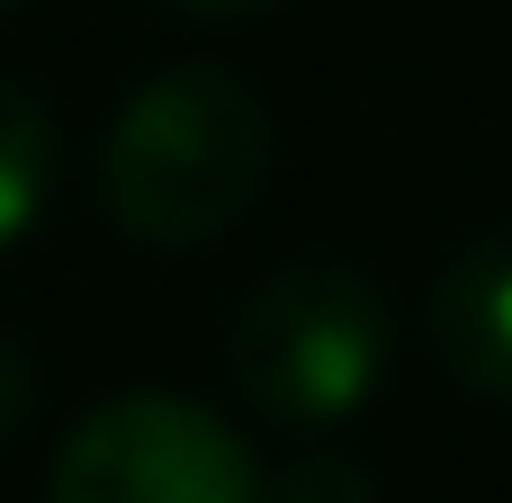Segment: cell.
<instances>
[{
  "label": "cell",
  "instance_id": "7",
  "mask_svg": "<svg viewBox=\"0 0 512 503\" xmlns=\"http://www.w3.org/2000/svg\"><path fill=\"white\" fill-rule=\"evenodd\" d=\"M27 405H36V369H27V351L0 333V441L27 423Z\"/></svg>",
  "mask_w": 512,
  "mask_h": 503
},
{
  "label": "cell",
  "instance_id": "2",
  "mask_svg": "<svg viewBox=\"0 0 512 503\" xmlns=\"http://www.w3.org/2000/svg\"><path fill=\"white\" fill-rule=\"evenodd\" d=\"M396 360L387 288L351 261H288L270 270L225 324V378L270 432H342Z\"/></svg>",
  "mask_w": 512,
  "mask_h": 503
},
{
  "label": "cell",
  "instance_id": "9",
  "mask_svg": "<svg viewBox=\"0 0 512 503\" xmlns=\"http://www.w3.org/2000/svg\"><path fill=\"white\" fill-rule=\"evenodd\" d=\"M0 9H18V0H0Z\"/></svg>",
  "mask_w": 512,
  "mask_h": 503
},
{
  "label": "cell",
  "instance_id": "1",
  "mask_svg": "<svg viewBox=\"0 0 512 503\" xmlns=\"http://www.w3.org/2000/svg\"><path fill=\"white\" fill-rule=\"evenodd\" d=\"M279 126L261 90L225 63H162L135 81L99 135V207L153 252H198L252 216L270 189Z\"/></svg>",
  "mask_w": 512,
  "mask_h": 503
},
{
  "label": "cell",
  "instance_id": "3",
  "mask_svg": "<svg viewBox=\"0 0 512 503\" xmlns=\"http://www.w3.org/2000/svg\"><path fill=\"white\" fill-rule=\"evenodd\" d=\"M45 503H270V477L225 414L171 387H135L63 432Z\"/></svg>",
  "mask_w": 512,
  "mask_h": 503
},
{
  "label": "cell",
  "instance_id": "5",
  "mask_svg": "<svg viewBox=\"0 0 512 503\" xmlns=\"http://www.w3.org/2000/svg\"><path fill=\"white\" fill-rule=\"evenodd\" d=\"M54 162H63V135H54L45 99L0 72V252L36 234V216L54 198Z\"/></svg>",
  "mask_w": 512,
  "mask_h": 503
},
{
  "label": "cell",
  "instance_id": "8",
  "mask_svg": "<svg viewBox=\"0 0 512 503\" xmlns=\"http://www.w3.org/2000/svg\"><path fill=\"white\" fill-rule=\"evenodd\" d=\"M162 9H189V18H252V9H279V0H162Z\"/></svg>",
  "mask_w": 512,
  "mask_h": 503
},
{
  "label": "cell",
  "instance_id": "4",
  "mask_svg": "<svg viewBox=\"0 0 512 503\" xmlns=\"http://www.w3.org/2000/svg\"><path fill=\"white\" fill-rule=\"evenodd\" d=\"M423 333H432V360H441L468 396L512 405V225L477 234V243L432 279Z\"/></svg>",
  "mask_w": 512,
  "mask_h": 503
},
{
  "label": "cell",
  "instance_id": "6",
  "mask_svg": "<svg viewBox=\"0 0 512 503\" xmlns=\"http://www.w3.org/2000/svg\"><path fill=\"white\" fill-rule=\"evenodd\" d=\"M270 503H378V477H369V459H351V450H333L324 432L270 477Z\"/></svg>",
  "mask_w": 512,
  "mask_h": 503
}]
</instances>
